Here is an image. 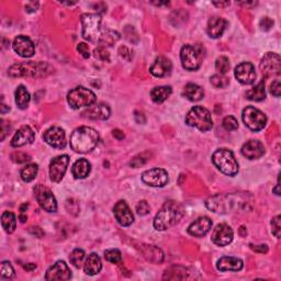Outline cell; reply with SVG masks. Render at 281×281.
Wrapping results in <instances>:
<instances>
[{
    "instance_id": "obj_1",
    "label": "cell",
    "mask_w": 281,
    "mask_h": 281,
    "mask_svg": "<svg viewBox=\"0 0 281 281\" xmlns=\"http://www.w3.org/2000/svg\"><path fill=\"white\" fill-rule=\"evenodd\" d=\"M185 210L180 203L173 200L165 202L154 218V227L157 231H166L175 226L184 216Z\"/></svg>"
},
{
    "instance_id": "obj_2",
    "label": "cell",
    "mask_w": 281,
    "mask_h": 281,
    "mask_svg": "<svg viewBox=\"0 0 281 281\" xmlns=\"http://www.w3.org/2000/svg\"><path fill=\"white\" fill-rule=\"evenodd\" d=\"M99 143V134L95 129L80 127L70 135V147L77 153H89Z\"/></svg>"
},
{
    "instance_id": "obj_3",
    "label": "cell",
    "mask_w": 281,
    "mask_h": 281,
    "mask_svg": "<svg viewBox=\"0 0 281 281\" xmlns=\"http://www.w3.org/2000/svg\"><path fill=\"white\" fill-rule=\"evenodd\" d=\"M51 71V66L44 62H26L12 65L8 74L11 77H44Z\"/></svg>"
},
{
    "instance_id": "obj_4",
    "label": "cell",
    "mask_w": 281,
    "mask_h": 281,
    "mask_svg": "<svg viewBox=\"0 0 281 281\" xmlns=\"http://www.w3.org/2000/svg\"><path fill=\"white\" fill-rule=\"evenodd\" d=\"M212 162L216 168L226 176H235L238 173V163L235 159L233 151L226 149H220L214 151Z\"/></svg>"
},
{
    "instance_id": "obj_5",
    "label": "cell",
    "mask_w": 281,
    "mask_h": 281,
    "mask_svg": "<svg viewBox=\"0 0 281 281\" xmlns=\"http://www.w3.org/2000/svg\"><path fill=\"white\" fill-rule=\"evenodd\" d=\"M186 123L189 127L197 128L201 132H207L211 130L213 127V121L211 118V113L208 109L203 107H194L186 117Z\"/></svg>"
},
{
    "instance_id": "obj_6",
    "label": "cell",
    "mask_w": 281,
    "mask_h": 281,
    "mask_svg": "<svg viewBox=\"0 0 281 281\" xmlns=\"http://www.w3.org/2000/svg\"><path fill=\"white\" fill-rule=\"evenodd\" d=\"M83 38L89 42H98L100 38L101 16L99 13H84L82 16Z\"/></svg>"
},
{
    "instance_id": "obj_7",
    "label": "cell",
    "mask_w": 281,
    "mask_h": 281,
    "mask_svg": "<svg viewBox=\"0 0 281 281\" xmlns=\"http://www.w3.org/2000/svg\"><path fill=\"white\" fill-rule=\"evenodd\" d=\"M67 102L73 109H80L83 107H90L96 102V95L90 89L83 86L76 87L68 92Z\"/></svg>"
},
{
    "instance_id": "obj_8",
    "label": "cell",
    "mask_w": 281,
    "mask_h": 281,
    "mask_svg": "<svg viewBox=\"0 0 281 281\" xmlns=\"http://www.w3.org/2000/svg\"><path fill=\"white\" fill-rule=\"evenodd\" d=\"M180 60L182 67L187 70H197L202 64L203 54L200 45H185L181 47Z\"/></svg>"
},
{
    "instance_id": "obj_9",
    "label": "cell",
    "mask_w": 281,
    "mask_h": 281,
    "mask_svg": "<svg viewBox=\"0 0 281 281\" xmlns=\"http://www.w3.org/2000/svg\"><path fill=\"white\" fill-rule=\"evenodd\" d=\"M242 119L245 126L252 131H260L266 127L267 118L266 115L254 107H246L243 110Z\"/></svg>"
},
{
    "instance_id": "obj_10",
    "label": "cell",
    "mask_w": 281,
    "mask_h": 281,
    "mask_svg": "<svg viewBox=\"0 0 281 281\" xmlns=\"http://www.w3.org/2000/svg\"><path fill=\"white\" fill-rule=\"evenodd\" d=\"M34 195L37 201L39 202L40 207L46 212H56L57 210V202L52 191L44 187L43 185H38L34 188Z\"/></svg>"
},
{
    "instance_id": "obj_11",
    "label": "cell",
    "mask_w": 281,
    "mask_h": 281,
    "mask_svg": "<svg viewBox=\"0 0 281 281\" xmlns=\"http://www.w3.org/2000/svg\"><path fill=\"white\" fill-rule=\"evenodd\" d=\"M260 70L266 78L278 76L281 70L280 56L275 53H267L260 62Z\"/></svg>"
},
{
    "instance_id": "obj_12",
    "label": "cell",
    "mask_w": 281,
    "mask_h": 281,
    "mask_svg": "<svg viewBox=\"0 0 281 281\" xmlns=\"http://www.w3.org/2000/svg\"><path fill=\"white\" fill-rule=\"evenodd\" d=\"M142 181L151 187H164L168 182V173L163 168H153L142 173Z\"/></svg>"
},
{
    "instance_id": "obj_13",
    "label": "cell",
    "mask_w": 281,
    "mask_h": 281,
    "mask_svg": "<svg viewBox=\"0 0 281 281\" xmlns=\"http://www.w3.org/2000/svg\"><path fill=\"white\" fill-rule=\"evenodd\" d=\"M69 164V157L67 155H61L57 157L53 158L50 165V178L52 181L60 182L63 177L65 176V173L67 171Z\"/></svg>"
},
{
    "instance_id": "obj_14",
    "label": "cell",
    "mask_w": 281,
    "mask_h": 281,
    "mask_svg": "<svg viewBox=\"0 0 281 281\" xmlns=\"http://www.w3.org/2000/svg\"><path fill=\"white\" fill-rule=\"evenodd\" d=\"M233 230L231 229L230 225L225 224V223L216 225L211 235L212 242L217 245V246H226V245H229L233 240Z\"/></svg>"
},
{
    "instance_id": "obj_15",
    "label": "cell",
    "mask_w": 281,
    "mask_h": 281,
    "mask_svg": "<svg viewBox=\"0 0 281 281\" xmlns=\"http://www.w3.org/2000/svg\"><path fill=\"white\" fill-rule=\"evenodd\" d=\"M12 47L18 55L24 59H29L32 57L35 53V47L33 42L25 37V35H18V37L13 40Z\"/></svg>"
},
{
    "instance_id": "obj_16",
    "label": "cell",
    "mask_w": 281,
    "mask_h": 281,
    "mask_svg": "<svg viewBox=\"0 0 281 281\" xmlns=\"http://www.w3.org/2000/svg\"><path fill=\"white\" fill-rule=\"evenodd\" d=\"M43 139L48 145L54 149H64L66 146V136L63 129L59 127H53L44 133Z\"/></svg>"
},
{
    "instance_id": "obj_17",
    "label": "cell",
    "mask_w": 281,
    "mask_h": 281,
    "mask_svg": "<svg viewBox=\"0 0 281 281\" xmlns=\"http://www.w3.org/2000/svg\"><path fill=\"white\" fill-rule=\"evenodd\" d=\"M71 278V273L68 266L65 261H57L53 265L50 269L46 271L45 279L48 281H62L69 280Z\"/></svg>"
},
{
    "instance_id": "obj_18",
    "label": "cell",
    "mask_w": 281,
    "mask_h": 281,
    "mask_svg": "<svg viewBox=\"0 0 281 281\" xmlns=\"http://www.w3.org/2000/svg\"><path fill=\"white\" fill-rule=\"evenodd\" d=\"M234 75L236 79L243 85H252L256 79V71L254 65L251 63H242L236 66Z\"/></svg>"
},
{
    "instance_id": "obj_19",
    "label": "cell",
    "mask_w": 281,
    "mask_h": 281,
    "mask_svg": "<svg viewBox=\"0 0 281 281\" xmlns=\"http://www.w3.org/2000/svg\"><path fill=\"white\" fill-rule=\"evenodd\" d=\"M113 213L115 218H117V221L122 226H130L133 221H134V216H133L132 211L130 210V208H129L127 202L123 201V200L117 202V204H115Z\"/></svg>"
},
{
    "instance_id": "obj_20",
    "label": "cell",
    "mask_w": 281,
    "mask_h": 281,
    "mask_svg": "<svg viewBox=\"0 0 281 281\" xmlns=\"http://www.w3.org/2000/svg\"><path fill=\"white\" fill-rule=\"evenodd\" d=\"M212 221L208 216H201L191 223L188 227V233L195 238H202L210 232Z\"/></svg>"
},
{
    "instance_id": "obj_21",
    "label": "cell",
    "mask_w": 281,
    "mask_h": 281,
    "mask_svg": "<svg viewBox=\"0 0 281 281\" xmlns=\"http://www.w3.org/2000/svg\"><path fill=\"white\" fill-rule=\"evenodd\" d=\"M242 154L248 159L260 158L265 154V147L262 143L256 140H251L242 146Z\"/></svg>"
},
{
    "instance_id": "obj_22",
    "label": "cell",
    "mask_w": 281,
    "mask_h": 281,
    "mask_svg": "<svg viewBox=\"0 0 281 281\" xmlns=\"http://www.w3.org/2000/svg\"><path fill=\"white\" fill-rule=\"evenodd\" d=\"M173 69V64L169 59L165 56H159L155 60L154 64L151 66L150 71L155 77H165L171 74Z\"/></svg>"
},
{
    "instance_id": "obj_23",
    "label": "cell",
    "mask_w": 281,
    "mask_h": 281,
    "mask_svg": "<svg viewBox=\"0 0 281 281\" xmlns=\"http://www.w3.org/2000/svg\"><path fill=\"white\" fill-rule=\"evenodd\" d=\"M84 117L91 120H107L111 114L109 106L106 104H98L88 107L86 111H84Z\"/></svg>"
},
{
    "instance_id": "obj_24",
    "label": "cell",
    "mask_w": 281,
    "mask_h": 281,
    "mask_svg": "<svg viewBox=\"0 0 281 281\" xmlns=\"http://www.w3.org/2000/svg\"><path fill=\"white\" fill-rule=\"evenodd\" d=\"M34 132L30 127H22L19 130L17 131V133L13 136V139L11 141V146L12 147H21L24 146L26 144H30L34 141Z\"/></svg>"
},
{
    "instance_id": "obj_25",
    "label": "cell",
    "mask_w": 281,
    "mask_h": 281,
    "mask_svg": "<svg viewBox=\"0 0 281 281\" xmlns=\"http://www.w3.org/2000/svg\"><path fill=\"white\" fill-rule=\"evenodd\" d=\"M227 26V21L220 17H213L208 22L207 32L209 37L212 39H217L222 37Z\"/></svg>"
},
{
    "instance_id": "obj_26",
    "label": "cell",
    "mask_w": 281,
    "mask_h": 281,
    "mask_svg": "<svg viewBox=\"0 0 281 281\" xmlns=\"http://www.w3.org/2000/svg\"><path fill=\"white\" fill-rule=\"evenodd\" d=\"M244 267L243 260L238 257L225 256L218 259L216 264V268L220 271H239Z\"/></svg>"
},
{
    "instance_id": "obj_27",
    "label": "cell",
    "mask_w": 281,
    "mask_h": 281,
    "mask_svg": "<svg viewBox=\"0 0 281 281\" xmlns=\"http://www.w3.org/2000/svg\"><path fill=\"white\" fill-rule=\"evenodd\" d=\"M102 269V262L100 257L97 255L96 253H91L90 255L87 257L86 261L84 264V271L85 274L89 276H95L99 274Z\"/></svg>"
},
{
    "instance_id": "obj_28",
    "label": "cell",
    "mask_w": 281,
    "mask_h": 281,
    "mask_svg": "<svg viewBox=\"0 0 281 281\" xmlns=\"http://www.w3.org/2000/svg\"><path fill=\"white\" fill-rule=\"evenodd\" d=\"M91 171V165L88 162L87 159L82 158L78 159L73 165V169H71V173H73V176L76 178V179H84L86 178L89 173Z\"/></svg>"
},
{
    "instance_id": "obj_29",
    "label": "cell",
    "mask_w": 281,
    "mask_h": 281,
    "mask_svg": "<svg viewBox=\"0 0 281 281\" xmlns=\"http://www.w3.org/2000/svg\"><path fill=\"white\" fill-rule=\"evenodd\" d=\"M142 253L147 260L155 264H160L164 259V254L159 248L151 246V245H142Z\"/></svg>"
},
{
    "instance_id": "obj_30",
    "label": "cell",
    "mask_w": 281,
    "mask_h": 281,
    "mask_svg": "<svg viewBox=\"0 0 281 281\" xmlns=\"http://www.w3.org/2000/svg\"><path fill=\"white\" fill-rule=\"evenodd\" d=\"M182 95H184L188 100L195 102V101H199L202 99L204 96V91L201 87L198 86V85L190 83V84H187L185 86Z\"/></svg>"
},
{
    "instance_id": "obj_31",
    "label": "cell",
    "mask_w": 281,
    "mask_h": 281,
    "mask_svg": "<svg viewBox=\"0 0 281 281\" xmlns=\"http://www.w3.org/2000/svg\"><path fill=\"white\" fill-rule=\"evenodd\" d=\"M246 98L248 100L252 101H262L266 98V90H265V82L261 80L260 83H258L255 87L246 92Z\"/></svg>"
},
{
    "instance_id": "obj_32",
    "label": "cell",
    "mask_w": 281,
    "mask_h": 281,
    "mask_svg": "<svg viewBox=\"0 0 281 281\" xmlns=\"http://www.w3.org/2000/svg\"><path fill=\"white\" fill-rule=\"evenodd\" d=\"M172 88L169 86H162V87H156L151 92V100L156 104H162L167 98L172 95Z\"/></svg>"
},
{
    "instance_id": "obj_33",
    "label": "cell",
    "mask_w": 281,
    "mask_h": 281,
    "mask_svg": "<svg viewBox=\"0 0 281 281\" xmlns=\"http://www.w3.org/2000/svg\"><path fill=\"white\" fill-rule=\"evenodd\" d=\"M120 39V34L117 31L113 30H105L100 34L99 42L100 46H112L115 42H118Z\"/></svg>"
},
{
    "instance_id": "obj_34",
    "label": "cell",
    "mask_w": 281,
    "mask_h": 281,
    "mask_svg": "<svg viewBox=\"0 0 281 281\" xmlns=\"http://www.w3.org/2000/svg\"><path fill=\"white\" fill-rule=\"evenodd\" d=\"M31 97L24 86H19L16 90V104L20 109H26L30 104Z\"/></svg>"
},
{
    "instance_id": "obj_35",
    "label": "cell",
    "mask_w": 281,
    "mask_h": 281,
    "mask_svg": "<svg viewBox=\"0 0 281 281\" xmlns=\"http://www.w3.org/2000/svg\"><path fill=\"white\" fill-rule=\"evenodd\" d=\"M1 225L7 233L9 234L13 233L17 227V220H16L15 213L9 212V211L4 212L1 216Z\"/></svg>"
},
{
    "instance_id": "obj_36",
    "label": "cell",
    "mask_w": 281,
    "mask_h": 281,
    "mask_svg": "<svg viewBox=\"0 0 281 281\" xmlns=\"http://www.w3.org/2000/svg\"><path fill=\"white\" fill-rule=\"evenodd\" d=\"M39 167L37 164H29L21 171V178L24 182L32 181L38 175Z\"/></svg>"
},
{
    "instance_id": "obj_37",
    "label": "cell",
    "mask_w": 281,
    "mask_h": 281,
    "mask_svg": "<svg viewBox=\"0 0 281 281\" xmlns=\"http://www.w3.org/2000/svg\"><path fill=\"white\" fill-rule=\"evenodd\" d=\"M84 259H85V252L83 249L79 248L74 249L69 256L70 262L76 267V268H80V267H82Z\"/></svg>"
},
{
    "instance_id": "obj_38",
    "label": "cell",
    "mask_w": 281,
    "mask_h": 281,
    "mask_svg": "<svg viewBox=\"0 0 281 281\" xmlns=\"http://www.w3.org/2000/svg\"><path fill=\"white\" fill-rule=\"evenodd\" d=\"M230 61L225 56H220L216 59V68L220 73V75H225L227 71L230 70Z\"/></svg>"
},
{
    "instance_id": "obj_39",
    "label": "cell",
    "mask_w": 281,
    "mask_h": 281,
    "mask_svg": "<svg viewBox=\"0 0 281 281\" xmlns=\"http://www.w3.org/2000/svg\"><path fill=\"white\" fill-rule=\"evenodd\" d=\"M0 276L1 279H11L15 277V269L9 261H2L0 266Z\"/></svg>"
},
{
    "instance_id": "obj_40",
    "label": "cell",
    "mask_w": 281,
    "mask_h": 281,
    "mask_svg": "<svg viewBox=\"0 0 281 281\" xmlns=\"http://www.w3.org/2000/svg\"><path fill=\"white\" fill-rule=\"evenodd\" d=\"M105 258L112 264H119L122 261V255L119 249H108L105 252Z\"/></svg>"
},
{
    "instance_id": "obj_41",
    "label": "cell",
    "mask_w": 281,
    "mask_h": 281,
    "mask_svg": "<svg viewBox=\"0 0 281 281\" xmlns=\"http://www.w3.org/2000/svg\"><path fill=\"white\" fill-rule=\"evenodd\" d=\"M210 82L216 88H225L230 83L229 78H226L224 77V76L220 75V74L213 75L210 79Z\"/></svg>"
},
{
    "instance_id": "obj_42",
    "label": "cell",
    "mask_w": 281,
    "mask_h": 281,
    "mask_svg": "<svg viewBox=\"0 0 281 281\" xmlns=\"http://www.w3.org/2000/svg\"><path fill=\"white\" fill-rule=\"evenodd\" d=\"M222 124H223V128H224L226 131H235V130H238V120H236L233 115L225 117L224 119H223Z\"/></svg>"
},
{
    "instance_id": "obj_43",
    "label": "cell",
    "mask_w": 281,
    "mask_h": 281,
    "mask_svg": "<svg viewBox=\"0 0 281 281\" xmlns=\"http://www.w3.org/2000/svg\"><path fill=\"white\" fill-rule=\"evenodd\" d=\"M95 56H96V59L100 60V61L110 62V54L105 46L97 47L95 50Z\"/></svg>"
},
{
    "instance_id": "obj_44",
    "label": "cell",
    "mask_w": 281,
    "mask_h": 281,
    "mask_svg": "<svg viewBox=\"0 0 281 281\" xmlns=\"http://www.w3.org/2000/svg\"><path fill=\"white\" fill-rule=\"evenodd\" d=\"M280 216H277L276 217L273 218L271 221V227H273V234L276 236V238H280V232H281V224H280Z\"/></svg>"
},
{
    "instance_id": "obj_45",
    "label": "cell",
    "mask_w": 281,
    "mask_h": 281,
    "mask_svg": "<svg viewBox=\"0 0 281 281\" xmlns=\"http://www.w3.org/2000/svg\"><path fill=\"white\" fill-rule=\"evenodd\" d=\"M150 204L147 203L145 200H143V201H140L137 203L136 206V212L137 214H140V216H146V214L150 213Z\"/></svg>"
},
{
    "instance_id": "obj_46",
    "label": "cell",
    "mask_w": 281,
    "mask_h": 281,
    "mask_svg": "<svg viewBox=\"0 0 281 281\" xmlns=\"http://www.w3.org/2000/svg\"><path fill=\"white\" fill-rule=\"evenodd\" d=\"M149 159L146 157L145 156V154H141V155H137V156H135L134 158H133L132 160H131V163H130V165L132 167H134V168H137V167H140V166H142V165H144L145 163H146V160Z\"/></svg>"
},
{
    "instance_id": "obj_47",
    "label": "cell",
    "mask_w": 281,
    "mask_h": 281,
    "mask_svg": "<svg viewBox=\"0 0 281 281\" xmlns=\"http://www.w3.org/2000/svg\"><path fill=\"white\" fill-rule=\"evenodd\" d=\"M12 160L16 163H25V162H29L31 159L29 155H26L24 153H20V151H18V153H15L11 155Z\"/></svg>"
},
{
    "instance_id": "obj_48",
    "label": "cell",
    "mask_w": 281,
    "mask_h": 281,
    "mask_svg": "<svg viewBox=\"0 0 281 281\" xmlns=\"http://www.w3.org/2000/svg\"><path fill=\"white\" fill-rule=\"evenodd\" d=\"M270 92L271 95L275 96V97H280V93H281V84H280V80H275L273 82V84L270 85Z\"/></svg>"
},
{
    "instance_id": "obj_49",
    "label": "cell",
    "mask_w": 281,
    "mask_h": 281,
    "mask_svg": "<svg viewBox=\"0 0 281 281\" xmlns=\"http://www.w3.org/2000/svg\"><path fill=\"white\" fill-rule=\"evenodd\" d=\"M77 51L80 53L84 59H88L90 56V52H89V46L86 43H79L77 45Z\"/></svg>"
},
{
    "instance_id": "obj_50",
    "label": "cell",
    "mask_w": 281,
    "mask_h": 281,
    "mask_svg": "<svg viewBox=\"0 0 281 281\" xmlns=\"http://www.w3.org/2000/svg\"><path fill=\"white\" fill-rule=\"evenodd\" d=\"M260 28L261 30H264V31H268L271 29V26L274 25V21L270 19V18H264V19H261L260 20Z\"/></svg>"
},
{
    "instance_id": "obj_51",
    "label": "cell",
    "mask_w": 281,
    "mask_h": 281,
    "mask_svg": "<svg viewBox=\"0 0 281 281\" xmlns=\"http://www.w3.org/2000/svg\"><path fill=\"white\" fill-rule=\"evenodd\" d=\"M119 53H120V55H121V57H123L124 60H127L129 62L132 60V53L127 46H121V47H120L119 48Z\"/></svg>"
},
{
    "instance_id": "obj_52",
    "label": "cell",
    "mask_w": 281,
    "mask_h": 281,
    "mask_svg": "<svg viewBox=\"0 0 281 281\" xmlns=\"http://www.w3.org/2000/svg\"><path fill=\"white\" fill-rule=\"evenodd\" d=\"M38 7H39V2L32 1V2H29L28 4H26L25 10L28 12H34V11L38 10Z\"/></svg>"
},
{
    "instance_id": "obj_53",
    "label": "cell",
    "mask_w": 281,
    "mask_h": 281,
    "mask_svg": "<svg viewBox=\"0 0 281 281\" xmlns=\"http://www.w3.org/2000/svg\"><path fill=\"white\" fill-rule=\"evenodd\" d=\"M251 248L253 249V251L259 252L262 254L268 252V247H267V245H258V246H254V245H251Z\"/></svg>"
},
{
    "instance_id": "obj_54",
    "label": "cell",
    "mask_w": 281,
    "mask_h": 281,
    "mask_svg": "<svg viewBox=\"0 0 281 281\" xmlns=\"http://www.w3.org/2000/svg\"><path fill=\"white\" fill-rule=\"evenodd\" d=\"M112 135H113L118 141H121V140L124 139V133H123L121 130H119V129H115V130L112 131Z\"/></svg>"
},
{
    "instance_id": "obj_55",
    "label": "cell",
    "mask_w": 281,
    "mask_h": 281,
    "mask_svg": "<svg viewBox=\"0 0 281 281\" xmlns=\"http://www.w3.org/2000/svg\"><path fill=\"white\" fill-rule=\"evenodd\" d=\"M239 4H242L244 7H253V6H256L257 2L256 1H252V2H238Z\"/></svg>"
},
{
    "instance_id": "obj_56",
    "label": "cell",
    "mask_w": 281,
    "mask_h": 281,
    "mask_svg": "<svg viewBox=\"0 0 281 281\" xmlns=\"http://www.w3.org/2000/svg\"><path fill=\"white\" fill-rule=\"evenodd\" d=\"M213 4H216V7H225V6H229L230 2L229 1H225V2H216V1H214Z\"/></svg>"
},
{
    "instance_id": "obj_57",
    "label": "cell",
    "mask_w": 281,
    "mask_h": 281,
    "mask_svg": "<svg viewBox=\"0 0 281 281\" xmlns=\"http://www.w3.org/2000/svg\"><path fill=\"white\" fill-rule=\"evenodd\" d=\"M35 268H37V266H35L34 264H28V265L24 266V269H25V270H29V271L33 270V269H35Z\"/></svg>"
},
{
    "instance_id": "obj_58",
    "label": "cell",
    "mask_w": 281,
    "mask_h": 281,
    "mask_svg": "<svg viewBox=\"0 0 281 281\" xmlns=\"http://www.w3.org/2000/svg\"><path fill=\"white\" fill-rule=\"evenodd\" d=\"M26 209H28V204H22V206L20 207V214H24Z\"/></svg>"
},
{
    "instance_id": "obj_59",
    "label": "cell",
    "mask_w": 281,
    "mask_h": 281,
    "mask_svg": "<svg viewBox=\"0 0 281 281\" xmlns=\"http://www.w3.org/2000/svg\"><path fill=\"white\" fill-rule=\"evenodd\" d=\"M279 188H280V185H279V182H278V185L276 186V188L273 190L274 193H275L276 195H280V190H279Z\"/></svg>"
}]
</instances>
